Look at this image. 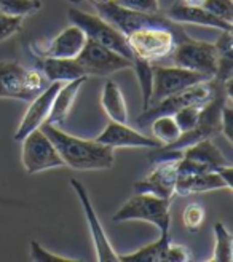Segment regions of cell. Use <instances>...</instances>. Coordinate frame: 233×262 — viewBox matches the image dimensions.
Masks as SVG:
<instances>
[{"mask_svg":"<svg viewBox=\"0 0 233 262\" xmlns=\"http://www.w3.org/2000/svg\"><path fill=\"white\" fill-rule=\"evenodd\" d=\"M40 129L50 138L56 147L64 166H69L80 171H91V169H109L113 166V150L112 147L101 144L96 139H82L72 136L56 126L43 123Z\"/></svg>","mask_w":233,"mask_h":262,"instance_id":"cell-1","label":"cell"},{"mask_svg":"<svg viewBox=\"0 0 233 262\" xmlns=\"http://www.w3.org/2000/svg\"><path fill=\"white\" fill-rule=\"evenodd\" d=\"M185 35L179 24L174 28H142L129 34L128 42L137 58L149 62H163Z\"/></svg>","mask_w":233,"mask_h":262,"instance_id":"cell-2","label":"cell"},{"mask_svg":"<svg viewBox=\"0 0 233 262\" xmlns=\"http://www.w3.org/2000/svg\"><path fill=\"white\" fill-rule=\"evenodd\" d=\"M48 83L38 69H26L13 61H0V98L32 101Z\"/></svg>","mask_w":233,"mask_h":262,"instance_id":"cell-3","label":"cell"},{"mask_svg":"<svg viewBox=\"0 0 233 262\" xmlns=\"http://www.w3.org/2000/svg\"><path fill=\"white\" fill-rule=\"evenodd\" d=\"M69 19L72 24L79 26L89 40L115 51L131 62H134L137 58L128 42V37L123 35L119 29H115L106 19H102L99 15H91V13L82 11L79 8H71Z\"/></svg>","mask_w":233,"mask_h":262,"instance_id":"cell-4","label":"cell"},{"mask_svg":"<svg viewBox=\"0 0 233 262\" xmlns=\"http://www.w3.org/2000/svg\"><path fill=\"white\" fill-rule=\"evenodd\" d=\"M171 200L160 199L152 193H134L119 211L113 214L115 222L146 221L157 226L160 233H170Z\"/></svg>","mask_w":233,"mask_h":262,"instance_id":"cell-5","label":"cell"},{"mask_svg":"<svg viewBox=\"0 0 233 262\" xmlns=\"http://www.w3.org/2000/svg\"><path fill=\"white\" fill-rule=\"evenodd\" d=\"M98 10V15L119 29L123 35H129L131 32L142 28H174L176 23L170 21L160 13H139L128 10L125 7L116 5L112 0H101V2H91Z\"/></svg>","mask_w":233,"mask_h":262,"instance_id":"cell-6","label":"cell"},{"mask_svg":"<svg viewBox=\"0 0 233 262\" xmlns=\"http://www.w3.org/2000/svg\"><path fill=\"white\" fill-rule=\"evenodd\" d=\"M222 82L217 80V78H211L208 82L203 83H197L192 85L179 93H174L171 96H168L165 99H161L160 102L153 104L147 111L142 112L137 117V123L141 126H146L147 123H150L155 117L158 115H173L176 111L182 109V107H189V106H204L209 99H213L217 86Z\"/></svg>","mask_w":233,"mask_h":262,"instance_id":"cell-7","label":"cell"},{"mask_svg":"<svg viewBox=\"0 0 233 262\" xmlns=\"http://www.w3.org/2000/svg\"><path fill=\"white\" fill-rule=\"evenodd\" d=\"M152 75H153V85H152L150 106L174 93H179V91H182L192 85L211 80V77L206 74L179 68V66L174 64L165 66L160 62H152Z\"/></svg>","mask_w":233,"mask_h":262,"instance_id":"cell-8","label":"cell"},{"mask_svg":"<svg viewBox=\"0 0 233 262\" xmlns=\"http://www.w3.org/2000/svg\"><path fill=\"white\" fill-rule=\"evenodd\" d=\"M170 59L179 68L201 72L214 78L217 72L219 53L214 43L195 40V38L185 35L177 42Z\"/></svg>","mask_w":233,"mask_h":262,"instance_id":"cell-9","label":"cell"},{"mask_svg":"<svg viewBox=\"0 0 233 262\" xmlns=\"http://www.w3.org/2000/svg\"><path fill=\"white\" fill-rule=\"evenodd\" d=\"M21 142H22L21 160L24 169L29 174L64 166V162L61 160L53 142L50 141V138L40 128L31 131L24 139H21Z\"/></svg>","mask_w":233,"mask_h":262,"instance_id":"cell-10","label":"cell"},{"mask_svg":"<svg viewBox=\"0 0 233 262\" xmlns=\"http://www.w3.org/2000/svg\"><path fill=\"white\" fill-rule=\"evenodd\" d=\"M77 62L80 64L85 75H95V77H107L123 69H131L133 62L123 58L122 55L115 51L102 47L86 37L85 47L77 55Z\"/></svg>","mask_w":233,"mask_h":262,"instance_id":"cell-11","label":"cell"},{"mask_svg":"<svg viewBox=\"0 0 233 262\" xmlns=\"http://www.w3.org/2000/svg\"><path fill=\"white\" fill-rule=\"evenodd\" d=\"M71 186L80 199L82 208L86 216L88 227H89V233H91V238H93V243L96 248L98 260H119V254H116L112 243L109 242V237H107L104 227L101 224L98 213L95 211V206L91 203V199H89V193H88L86 187L80 181H77L74 178L71 179Z\"/></svg>","mask_w":233,"mask_h":262,"instance_id":"cell-12","label":"cell"},{"mask_svg":"<svg viewBox=\"0 0 233 262\" xmlns=\"http://www.w3.org/2000/svg\"><path fill=\"white\" fill-rule=\"evenodd\" d=\"M179 160V159H177ZM177 160L157 162L150 174L134 182L136 193H152L160 199H173L177 181Z\"/></svg>","mask_w":233,"mask_h":262,"instance_id":"cell-13","label":"cell"},{"mask_svg":"<svg viewBox=\"0 0 233 262\" xmlns=\"http://www.w3.org/2000/svg\"><path fill=\"white\" fill-rule=\"evenodd\" d=\"M62 83L66 82H51L48 83V86L42 91V93H38L32 101H31V106L29 109L26 111L22 120L16 129V135H15V139L16 141H21L28 136L31 131L40 128L50 115V111H51V104H53V99L56 96V93L59 91V88L62 86Z\"/></svg>","mask_w":233,"mask_h":262,"instance_id":"cell-14","label":"cell"},{"mask_svg":"<svg viewBox=\"0 0 233 262\" xmlns=\"http://www.w3.org/2000/svg\"><path fill=\"white\" fill-rule=\"evenodd\" d=\"M166 18L176 24H197L217 31H233V23H227L214 16L201 5H189L184 0H177L166 11Z\"/></svg>","mask_w":233,"mask_h":262,"instance_id":"cell-15","label":"cell"},{"mask_svg":"<svg viewBox=\"0 0 233 262\" xmlns=\"http://www.w3.org/2000/svg\"><path fill=\"white\" fill-rule=\"evenodd\" d=\"M86 35L79 26H69L61 34H58L48 47L40 48L34 45L32 50L37 58H77L82 48L85 47Z\"/></svg>","mask_w":233,"mask_h":262,"instance_id":"cell-16","label":"cell"},{"mask_svg":"<svg viewBox=\"0 0 233 262\" xmlns=\"http://www.w3.org/2000/svg\"><path fill=\"white\" fill-rule=\"evenodd\" d=\"M98 142L106 144V146L116 149V147H150L157 149L161 144L157 139H152L139 131L128 126V123L110 122L102 133L96 138Z\"/></svg>","mask_w":233,"mask_h":262,"instance_id":"cell-17","label":"cell"},{"mask_svg":"<svg viewBox=\"0 0 233 262\" xmlns=\"http://www.w3.org/2000/svg\"><path fill=\"white\" fill-rule=\"evenodd\" d=\"M37 69L46 80L51 82H71L75 78L86 77L75 58H37Z\"/></svg>","mask_w":233,"mask_h":262,"instance_id":"cell-18","label":"cell"},{"mask_svg":"<svg viewBox=\"0 0 233 262\" xmlns=\"http://www.w3.org/2000/svg\"><path fill=\"white\" fill-rule=\"evenodd\" d=\"M86 78L88 77H80V78H75V80L62 83V86L59 88V91L53 99V104H51V111L45 123L61 126L66 122L74 102L77 99V95H79L82 85L86 82Z\"/></svg>","mask_w":233,"mask_h":262,"instance_id":"cell-19","label":"cell"},{"mask_svg":"<svg viewBox=\"0 0 233 262\" xmlns=\"http://www.w3.org/2000/svg\"><path fill=\"white\" fill-rule=\"evenodd\" d=\"M219 189H228L225 181L216 171H204L195 174H179L176 181V193L177 195H190L211 192Z\"/></svg>","mask_w":233,"mask_h":262,"instance_id":"cell-20","label":"cell"},{"mask_svg":"<svg viewBox=\"0 0 233 262\" xmlns=\"http://www.w3.org/2000/svg\"><path fill=\"white\" fill-rule=\"evenodd\" d=\"M182 150V157L189 160H193L197 163H201L204 166H208L211 169H217L224 165H230L224 154L219 150L217 146H214V142L211 139H203L198 142H193L190 146L180 149Z\"/></svg>","mask_w":233,"mask_h":262,"instance_id":"cell-21","label":"cell"},{"mask_svg":"<svg viewBox=\"0 0 233 262\" xmlns=\"http://www.w3.org/2000/svg\"><path fill=\"white\" fill-rule=\"evenodd\" d=\"M101 104L112 122L128 123V107L120 86L113 80H107L101 95Z\"/></svg>","mask_w":233,"mask_h":262,"instance_id":"cell-22","label":"cell"},{"mask_svg":"<svg viewBox=\"0 0 233 262\" xmlns=\"http://www.w3.org/2000/svg\"><path fill=\"white\" fill-rule=\"evenodd\" d=\"M170 233H160L158 240H155L144 248H139L137 251L129 254H119V260L125 262H157L166 260L168 246H170Z\"/></svg>","mask_w":233,"mask_h":262,"instance_id":"cell-23","label":"cell"},{"mask_svg":"<svg viewBox=\"0 0 233 262\" xmlns=\"http://www.w3.org/2000/svg\"><path fill=\"white\" fill-rule=\"evenodd\" d=\"M152 133L161 146H170L182 135L173 115H158L150 122Z\"/></svg>","mask_w":233,"mask_h":262,"instance_id":"cell-24","label":"cell"},{"mask_svg":"<svg viewBox=\"0 0 233 262\" xmlns=\"http://www.w3.org/2000/svg\"><path fill=\"white\" fill-rule=\"evenodd\" d=\"M133 69L136 71L141 93H142V109L147 111L152 99V85H153V75H152V62L136 58L133 62Z\"/></svg>","mask_w":233,"mask_h":262,"instance_id":"cell-25","label":"cell"},{"mask_svg":"<svg viewBox=\"0 0 233 262\" xmlns=\"http://www.w3.org/2000/svg\"><path fill=\"white\" fill-rule=\"evenodd\" d=\"M214 235H216V248H214V256L213 260H224L230 262L233 257V238L228 229L224 226V222H216L214 224Z\"/></svg>","mask_w":233,"mask_h":262,"instance_id":"cell-26","label":"cell"},{"mask_svg":"<svg viewBox=\"0 0 233 262\" xmlns=\"http://www.w3.org/2000/svg\"><path fill=\"white\" fill-rule=\"evenodd\" d=\"M42 8L40 0H0V13L26 18Z\"/></svg>","mask_w":233,"mask_h":262,"instance_id":"cell-27","label":"cell"},{"mask_svg":"<svg viewBox=\"0 0 233 262\" xmlns=\"http://www.w3.org/2000/svg\"><path fill=\"white\" fill-rule=\"evenodd\" d=\"M206 217V211L204 208L200 203H190L187 205V208L184 209V214H182V222L189 232L195 233L201 229L203 222Z\"/></svg>","mask_w":233,"mask_h":262,"instance_id":"cell-28","label":"cell"},{"mask_svg":"<svg viewBox=\"0 0 233 262\" xmlns=\"http://www.w3.org/2000/svg\"><path fill=\"white\" fill-rule=\"evenodd\" d=\"M200 106H189V107H182L173 114L174 120L180 129V133H187V131L193 129L198 122V117H200Z\"/></svg>","mask_w":233,"mask_h":262,"instance_id":"cell-29","label":"cell"},{"mask_svg":"<svg viewBox=\"0 0 233 262\" xmlns=\"http://www.w3.org/2000/svg\"><path fill=\"white\" fill-rule=\"evenodd\" d=\"M201 7L213 13L214 16L233 23V0H203Z\"/></svg>","mask_w":233,"mask_h":262,"instance_id":"cell-30","label":"cell"},{"mask_svg":"<svg viewBox=\"0 0 233 262\" xmlns=\"http://www.w3.org/2000/svg\"><path fill=\"white\" fill-rule=\"evenodd\" d=\"M116 5L125 7L128 10L139 11V13H158L160 5L158 0H112Z\"/></svg>","mask_w":233,"mask_h":262,"instance_id":"cell-31","label":"cell"},{"mask_svg":"<svg viewBox=\"0 0 233 262\" xmlns=\"http://www.w3.org/2000/svg\"><path fill=\"white\" fill-rule=\"evenodd\" d=\"M31 260H45V262H67L69 260V262H72L75 259L50 253L37 240H32L31 242Z\"/></svg>","mask_w":233,"mask_h":262,"instance_id":"cell-32","label":"cell"},{"mask_svg":"<svg viewBox=\"0 0 233 262\" xmlns=\"http://www.w3.org/2000/svg\"><path fill=\"white\" fill-rule=\"evenodd\" d=\"M22 19L19 16H8L0 13V40H5V38L11 37L13 34H16L21 26H22Z\"/></svg>","mask_w":233,"mask_h":262,"instance_id":"cell-33","label":"cell"},{"mask_svg":"<svg viewBox=\"0 0 233 262\" xmlns=\"http://www.w3.org/2000/svg\"><path fill=\"white\" fill-rule=\"evenodd\" d=\"M233 109H231V98H228L221 111V133L227 138V141L233 142Z\"/></svg>","mask_w":233,"mask_h":262,"instance_id":"cell-34","label":"cell"},{"mask_svg":"<svg viewBox=\"0 0 233 262\" xmlns=\"http://www.w3.org/2000/svg\"><path fill=\"white\" fill-rule=\"evenodd\" d=\"M166 260L187 262V260H192V253L182 245H173V243H170V246H168V253H166Z\"/></svg>","mask_w":233,"mask_h":262,"instance_id":"cell-35","label":"cell"},{"mask_svg":"<svg viewBox=\"0 0 233 262\" xmlns=\"http://www.w3.org/2000/svg\"><path fill=\"white\" fill-rule=\"evenodd\" d=\"M219 56L221 55H230L233 53V38H231V31H222L221 37L217 38V42L214 43Z\"/></svg>","mask_w":233,"mask_h":262,"instance_id":"cell-36","label":"cell"},{"mask_svg":"<svg viewBox=\"0 0 233 262\" xmlns=\"http://www.w3.org/2000/svg\"><path fill=\"white\" fill-rule=\"evenodd\" d=\"M184 2L189 4V5H201L203 0H184Z\"/></svg>","mask_w":233,"mask_h":262,"instance_id":"cell-37","label":"cell"},{"mask_svg":"<svg viewBox=\"0 0 233 262\" xmlns=\"http://www.w3.org/2000/svg\"><path fill=\"white\" fill-rule=\"evenodd\" d=\"M69 2H72V4H80V2H83V0H69Z\"/></svg>","mask_w":233,"mask_h":262,"instance_id":"cell-38","label":"cell"},{"mask_svg":"<svg viewBox=\"0 0 233 262\" xmlns=\"http://www.w3.org/2000/svg\"><path fill=\"white\" fill-rule=\"evenodd\" d=\"M89 2H101V0H89Z\"/></svg>","mask_w":233,"mask_h":262,"instance_id":"cell-39","label":"cell"}]
</instances>
